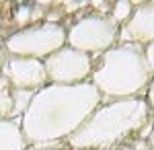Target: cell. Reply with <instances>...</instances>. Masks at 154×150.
<instances>
[{
  "label": "cell",
  "instance_id": "6da1fadb",
  "mask_svg": "<svg viewBox=\"0 0 154 150\" xmlns=\"http://www.w3.org/2000/svg\"><path fill=\"white\" fill-rule=\"evenodd\" d=\"M101 103L103 97L91 80L76 84L48 82L35 91L21 117V127L29 146L68 140Z\"/></svg>",
  "mask_w": 154,
  "mask_h": 150
},
{
  "label": "cell",
  "instance_id": "7a4b0ae2",
  "mask_svg": "<svg viewBox=\"0 0 154 150\" xmlns=\"http://www.w3.org/2000/svg\"><path fill=\"white\" fill-rule=\"evenodd\" d=\"M148 121H150V107L146 99L142 97L113 99L109 103L99 105L91 113V117L68 138V144L76 150H103L140 132L142 126Z\"/></svg>",
  "mask_w": 154,
  "mask_h": 150
},
{
  "label": "cell",
  "instance_id": "3957f363",
  "mask_svg": "<svg viewBox=\"0 0 154 150\" xmlns=\"http://www.w3.org/2000/svg\"><path fill=\"white\" fill-rule=\"evenodd\" d=\"M152 80V72L144 58V45L119 43L105 49L93 64L91 82L103 99L140 97Z\"/></svg>",
  "mask_w": 154,
  "mask_h": 150
},
{
  "label": "cell",
  "instance_id": "277c9868",
  "mask_svg": "<svg viewBox=\"0 0 154 150\" xmlns=\"http://www.w3.org/2000/svg\"><path fill=\"white\" fill-rule=\"evenodd\" d=\"M66 45V29L58 23H35L19 29L17 33L8 35L6 52L12 56H29V58L45 60L49 54L58 52Z\"/></svg>",
  "mask_w": 154,
  "mask_h": 150
},
{
  "label": "cell",
  "instance_id": "5b68a950",
  "mask_svg": "<svg viewBox=\"0 0 154 150\" xmlns=\"http://www.w3.org/2000/svg\"><path fill=\"white\" fill-rule=\"evenodd\" d=\"M117 35L119 27L111 17L91 14L78 19L66 31V43L86 54H103L105 49L115 45Z\"/></svg>",
  "mask_w": 154,
  "mask_h": 150
},
{
  "label": "cell",
  "instance_id": "8992f818",
  "mask_svg": "<svg viewBox=\"0 0 154 150\" xmlns=\"http://www.w3.org/2000/svg\"><path fill=\"white\" fill-rule=\"evenodd\" d=\"M43 64H45V72H48V82L76 84V82H86L91 78L95 62L91 58V54L64 45L58 52L49 54L43 60Z\"/></svg>",
  "mask_w": 154,
  "mask_h": 150
},
{
  "label": "cell",
  "instance_id": "52a82bcc",
  "mask_svg": "<svg viewBox=\"0 0 154 150\" xmlns=\"http://www.w3.org/2000/svg\"><path fill=\"white\" fill-rule=\"evenodd\" d=\"M2 76L11 82L12 89H25V91H39L41 86L48 84V72L45 64L39 58H29V56H12L2 66Z\"/></svg>",
  "mask_w": 154,
  "mask_h": 150
},
{
  "label": "cell",
  "instance_id": "ba28073f",
  "mask_svg": "<svg viewBox=\"0 0 154 150\" xmlns=\"http://www.w3.org/2000/svg\"><path fill=\"white\" fill-rule=\"evenodd\" d=\"M117 39L121 43H138V45L154 41V0L136 6L131 17L119 29Z\"/></svg>",
  "mask_w": 154,
  "mask_h": 150
},
{
  "label": "cell",
  "instance_id": "9c48e42d",
  "mask_svg": "<svg viewBox=\"0 0 154 150\" xmlns=\"http://www.w3.org/2000/svg\"><path fill=\"white\" fill-rule=\"evenodd\" d=\"M29 142L23 134L21 119L0 117V150H27Z\"/></svg>",
  "mask_w": 154,
  "mask_h": 150
},
{
  "label": "cell",
  "instance_id": "30bf717a",
  "mask_svg": "<svg viewBox=\"0 0 154 150\" xmlns=\"http://www.w3.org/2000/svg\"><path fill=\"white\" fill-rule=\"evenodd\" d=\"M35 91H25V89H12V119H21L23 113L27 111V107L31 103Z\"/></svg>",
  "mask_w": 154,
  "mask_h": 150
},
{
  "label": "cell",
  "instance_id": "8fae6325",
  "mask_svg": "<svg viewBox=\"0 0 154 150\" xmlns=\"http://www.w3.org/2000/svg\"><path fill=\"white\" fill-rule=\"evenodd\" d=\"M12 113V86L0 72V117H11Z\"/></svg>",
  "mask_w": 154,
  "mask_h": 150
},
{
  "label": "cell",
  "instance_id": "7c38bea8",
  "mask_svg": "<svg viewBox=\"0 0 154 150\" xmlns=\"http://www.w3.org/2000/svg\"><path fill=\"white\" fill-rule=\"evenodd\" d=\"M134 12V4L130 0H115V4L111 6V19L115 23H125Z\"/></svg>",
  "mask_w": 154,
  "mask_h": 150
},
{
  "label": "cell",
  "instance_id": "4fadbf2b",
  "mask_svg": "<svg viewBox=\"0 0 154 150\" xmlns=\"http://www.w3.org/2000/svg\"><path fill=\"white\" fill-rule=\"evenodd\" d=\"M31 14H33V8L21 4V6L14 11V21H17V25H21V27H27L29 21H31Z\"/></svg>",
  "mask_w": 154,
  "mask_h": 150
},
{
  "label": "cell",
  "instance_id": "5bb4252c",
  "mask_svg": "<svg viewBox=\"0 0 154 150\" xmlns=\"http://www.w3.org/2000/svg\"><path fill=\"white\" fill-rule=\"evenodd\" d=\"M144 58H146V64H148V68H150V72L154 76V41L144 45Z\"/></svg>",
  "mask_w": 154,
  "mask_h": 150
},
{
  "label": "cell",
  "instance_id": "9a60e30c",
  "mask_svg": "<svg viewBox=\"0 0 154 150\" xmlns=\"http://www.w3.org/2000/svg\"><path fill=\"white\" fill-rule=\"evenodd\" d=\"M27 150H66V146H62L60 142H54V144H31Z\"/></svg>",
  "mask_w": 154,
  "mask_h": 150
},
{
  "label": "cell",
  "instance_id": "2e32d148",
  "mask_svg": "<svg viewBox=\"0 0 154 150\" xmlns=\"http://www.w3.org/2000/svg\"><path fill=\"white\" fill-rule=\"evenodd\" d=\"M146 101H148V107H150V113H154V76L148 84V89H146Z\"/></svg>",
  "mask_w": 154,
  "mask_h": 150
},
{
  "label": "cell",
  "instance_id": "e0dca14e",
  "mask_svg": "<svg viewBox=\"0 0 154 150\" xmlns=\"http://www.w3.org/2000/svg\"><path fill=\"white\" fill-rule=\"evenodd\" d=\"M6 58H8V52H6V47H4L2 43H0V70H2V66H4Z\"/></svg>",
  "mask_w": 154,
  "mask_h": 150
},
{
  "label": "cell",
  "instance_id": "ac0fdd59",
  "mask_svg": "<svg viewBox=\"0 0 154 150\" xmlns=\"http://www.w3.org/2000/svg\"><path fill=\"white\" fill-rule=\"evenodd\" d=\"M91 4L95 8H99V11H105L107 8V0H91Z\"/></svg>",
  "mask_w": 154,
  "mask_h": 150
},
{
  "label": "cell",
  "instance_id": "d6986e66",
  "mask_svg": "<svg viewBox=\"0 0 154 150\" xmlns=\"http://www.w3.org/2000/svg\"><path fill=\"white\" fill-rule=\"evenodd\" d=\"M148 142H150V146H154V126H152V132H150V136H148Z\"/></svg>",
  "mask_w": 154,
  "mask_h": 150
},
{
  "label": "cell",
  "instance_id": "ffe728a7",
  "mask_svg": "<svg viewBox=\"0 0 154 150\" xmlns=\"http://www.w3.org/2000/svg\"><path fill=\"white\" fill-rule=\"evenodd\" d=\"M39 6H45V4H49V2H54V0H35Z\"/></svg>",
  "mask_w": 154,
  "mask_h": 150
},
{
  "label": "cell",
  "instance_id": "44dd1931",
  "mask_svg": "<svg viewBox=\"0 0 154 150\" xmlns=\"http://www.w3.org/2000/svg\"><path fill=\"white\" fill-rule=\"evenodd\" d=\"M134 6H140V4H144V2H148V0H130Z\"/></svg>",
  "mask_w": 154,
  "mask_h": 150
}]
</instances>
